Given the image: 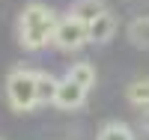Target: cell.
<instances>
[{
	"label": "cell",
	"instance_id": "cell-2",
	"mask_svg": "<svg viewBox=\"0 0 149 140\" xmlns=\"http://www.w3.org/2000/svg\"><path fill=\"white\" fill-rule=\"evenodd\" d=\"M39 72H30V69H12L9 78H6V101L12 110L18 113H27L39 104Z\"/></svg>",
	"mask_w": 149,
	"mask_h": 140
},
{
	"label": "cell",
	"instance_id": "cell-13",
	"mask_svg": "<svg viewBox=\"0 0 149 140\" xmlns=\"http://www.w3.org/2000/svg\"><path fill=\"white\" fill-rule=\"evenodd\" d=\"M0 140H3V137H0Z\"/></svg>",
	"mask_w": 149,
	"mask_h": 140
},
{
	"label": "cell",
	"instance_id": "cell-6",
	"mask_svg": "<svg viewBox=\"0 0 149 140\" xmlns=\"http://www.w3.org/2000/svg\"><path fill=\"white\" fill-rule=\"evenodd\" d=\"M125 39L131 42V48L149 51V15H137V18L128 21V27H125Z\"/></svg>",
	"mask_w": 149,
	"mask_h": 140
},
{
	"label": "cell",
	"instance_id": "cell-12",
	"mask_svg": "<svg viewBox=\"0 0 149 140\" xmlns=\"http://www.w3.org/2000/svg\"><path fill=\"white\" fill-rule=\"evenodd\" d=\"M137 128H140L143 134H149V107L140 110V116H137Z\"/></svg>",
	"mask_w": 149,
	"mask_h": 140
},
{
	"label": "cell",
	"instance_id": "cell-11",
	"mask_svg": "<svg viewBox=\"0 0 149 140\" xmlns=\"http://www.w3.org/2000/svg\"><path fill=\"white\" fill-rule=\"evenodd\" d=\"M95 140H134V131L125 122H104L102 128H98Z\"/></svg>",
	"mask_w": 149,
	"mask_h": 140
},
{
	"label": "cell",
	"instance_id": "cell-9",
	"mask_svg": "<svg viewBox=\"0 0 149 140\" xmlns=\"http://www.w3.org/2000/svg\"><path fill=\"white\" fill-rule=\"evenodd\" d=\"M125 98H128V104L146 110L149 107V78H134L125 86Z\"/></svg>",
	"mask_w": 149,
	"mask_h": 140
},
{
	"label": "cell",
	"instance_id": "cell-7",
	"mask_svg": "<svg viewBox=\"0 0 149 140\" xmlns=\"http://www.w3.org/2000/svg\"><path fill=\"white\" fill-rule=\"evenodd\" d=\"M113 33H116V18H113V12H104L98 21L90 24V42L93 45H104L113 39Z\"/></svg>",
	"mask_w": 149,
	"mask_h": 140
},
{
	"label": "cell",
	"instance_id": "cell-3",
	"mask_svg": "<svg viewBox=\"0 0 149 140\" xmlns=\"http://www.w3.org/2000/svg\"><path fill=\"white\" fill-rule=\"evenodd\" d=\"M54 45H57L60 51H66V54L81 51L84 45H90V27H86L84 21H78L74 15L60 18L57 33H54Z\"/></svg>",
	"mask_w": 149,
	"mask_h": 140
},
{
	"label": "cell",
	"instance_id": "cell-1",
	"mask_svg": "<svg viewBox=\"0 0 149 140\" xmlns=\"http://www.w3.org/2000/svg\"><path fill=\"white\" fill-rule=\"evenodd\" d=\"M57 12L48 6L33 0L21 9L18 24H15V36H18V45L24 51H42L48 42H54V33H57Z\"/></svg>",
	"mask_w": 149,
	"mask_h": 140
},
{
	"label": "cell",
	"instance_id": "cell-4",
	"mask_svg": "<svg viewBox=\"0 0 149 140\" xmlns=\"http://www.w3.org/2000/svg\"><path fill=\"white\" fill-rule=\"evenodd\" d=\"M84 101H86V90H84V86H78L74 81H69V78L60 81L57 101H54L57 107H63V110H74V107H81Z\"/></svg>",
	"mask_w": 149,
	"mask_h": 140
},
{
	"label": "cell",
	"instance_id": "cell-10",
	"mask_svg": "<svg viewBox=\"0 0 149 140\" xmlns=\"http://www.w3.org/2000/svg\"><path fill=\"white\" fill-rule=\"evenodd\" d=\"M36 86H39V104H54V101H57L60 81L54 78V75H48V72H39V81H36Z\"/></svg>",
	"mask_w": 149,
	"mask_h": 140
},
{
	"label": "cell",
	"instance_id": "cell-8",
	"mask_svg": "<svg viewBox=\"0 0 149 140\" xmlns=\"http://www.w3.org/2000/svg\"><path fill=\"white\" fill-rule=\"evenodd\" d=\"M66 78L74 81L78 86H84V90L90 93L93 86H95V66H93V63H74V66H69Z\"/></svg>",
	"mask_w": 149,
	"mask_h": 140
},
{
	"label": "cell",
	"instance_id": "cell-5",
	"mask_svg": "<svg viewBox=\"0 0 149 140\" xmlns=\"http://www.w3.org/2000/svg\"><path fill=\"white\" fill-rule=\"evenodd\" d=\"M104 12H110V9L104 6V0H74L72 9H69V15H74L78 21H84L86 27H90V24L98 21Z\"/></svg>",
	"mask_w": 149,
	"mask_h": 140
}]
</instances>
